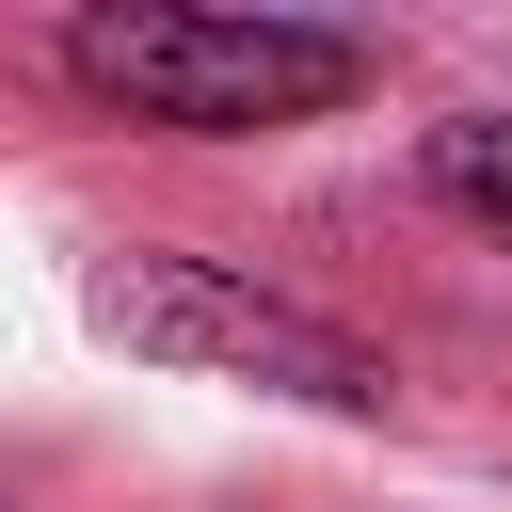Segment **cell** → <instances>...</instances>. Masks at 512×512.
<instances>
[{
    "label": "cell",
    "instance_id": "1",
    "mask_svg": "<svg viewBox=\"0 0 512 512\" xmlns=\"http://www.w3.org/2000/svg\"><path fill=\"white\" fill-rule=\"evenodd\" d=\"M80 96L144 112V128H288V112H336L368 80L352 32H304V16H208V0H128V16H80L64 32Z\"/></svg>",
    "mask_w": 512,
    "mask_h": 512
},
{
    "label": "cell",
    "instance_id": "2",
    "mask_svg": "<svg viewBox=\"0 0 512 512\" xmlns=\"http://www.w3.org/2000/svg\"><path fill=\"white\" fill-rule=\"evenodd\" d=\"M96 320L128 352H160V368H224V384H272V400H320V416H384V352L368 336H336L320 304L240 288L208 256H112Z\"/></svg>",
    "mask_w": 512,
    "mask_h": 512
},
{
    "label": "cell",
    "instance_id": "3",
    "mask_svg": "<svg viewBox=\"0 0 512 512\" xmlns=\"http://www.w3.org/2000/svg\"><path fill=\"white\" fill-rule=\"evenodd\" d=\"M432 192H448L464 224H512V112H464V128H432Z\"/></svg>",
    "mask_w": 512,
    "mask_h": 512
}]
</instances>
